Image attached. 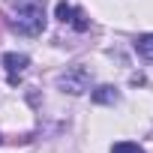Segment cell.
I'll list each match as a JSON object with an SVG mask.
<instances>
[{"mask_svg": "<svg viewBox=\"0 0 153 153\" xmlns=\"http://www.w3.org/2000/svg\"><path fill=\"white\" fill-rule=\"evenodd\" d=\"M12 30L21 36H39L45 30V6L39 0H27L18 6L15 18H12Z\"/></svg>", "mask_w": 153, "mask_h": 153, "instance_id": "cell-1", "label": "cell"}, {"mask_svg": "<svg viewBox=\"0 0 153 153\" xmlns=\"http://www.w3.org/2000/svg\"><path fill=\"white\" fill-rule=\"evenodd\" d=\"M135 48H138V54H141V57L153 60V33H144V36H138Z\"/></svg>", "mask_w": 153, "mask_h": 153, "instance_id": "cell-5", "label": "cell"}, {"mask_svg": "<svg viewBox=\"0 0 153 153\" xmlns=\"http://www.w3.org/2000/svg\"><path fill=\"white\" fill-rule=\"evenodd\" d=\"M3 66H6V78H9V84H18L21 75H24L27 66H30V57H27V54L9 51V54H3Z\"/></svg>", "mask_w": 153, "mask_h": 153, "instance_id": "cell-3", "label": "cell"}, {"mask_svg": "<svg viewBox=\"0 0 153 153\" xmlns=\"http://www.w3.org/2000/svg\"><path fill=\"white\" fill-rule=\"evenodd\" d=\"M117 99H120V93H117V87H111V84L93 90V102H96V105H114Z\"/></svg>", "mask_w": 153, "mask_h": 153, "instance_id": "cell-4", "label": "cell"}, {"mask_svg": "<svg viewBox=\"0 0 153 153\" xmlns=\"http://www.w3.org/2000/svg\"><path fill=\"white\" fill-rule=\"evenodd\" d=\"M57 87H60L63 93H84V90L90 87V69H84V66L66 69L60 78H57Z\"/></svg>", "mask_w": 153, "mask_h": 153, "instance_id": "cell-2", "label": "cell"}, {"mask_svg": "<svg viewBox=\"0 0 153 153\" xmlns=\"http://www.w3.org/2000/svg\"><path fill=\"white\" fill-rule=\"evenodd\" d=\"M111 153H144V147H138V144H132V141H117V144L111 147Z\"/></svg>", "mask_w": 153, "mask_h": 153, "instance_id": "cell-6", "label": "cell"}, {"mask_svg": "<svg viewBox=\"0 0 153 153\" xmlns=\"http://www.w3.org/2000/svg\"><path fill=\"white\" fill-rule=\"evenodd\" d=\"M57 18H60L63 24H72V18H75V9H72L69 3H57Z\"/></svg>", "mask_w": 153, "mask_h": 153, "instance_id": "cell-7", "label": "cell"}]
</instances>
